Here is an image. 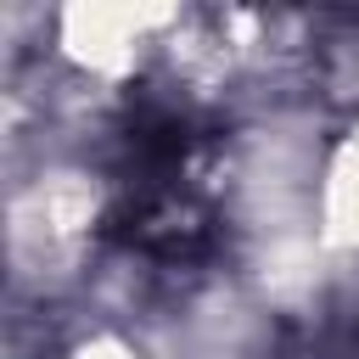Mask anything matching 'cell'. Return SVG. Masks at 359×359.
Listing matches in <instances>:
<instances>
[{
    "label": "cell",
    "mask_w": 359,
    "mask_h": 359,
    "mask_svg": "<svg viewBox=\"0 0 359 359\" xmlns=\"http://www.w3.org/2000/svg\"><path fill=\"white\" fill-rule=\"evenodd\" d=\"M320 79L337 101H359V17H337V34L320 45Z\"/></svg>",
    "instance_id": "cell-2"
},
{
    "label": "cell",
    "mask_w": 359,
    "mask_h": 359,
    "mask_svg": "<svg viewBox=\"0 0 359 359\" xmlns=\"http://www.w3.org/2000/svg\"><path fill=\"white\" fill-rule=\"evenodd\" d=\"M112 236L129 247V252H146L157 264H185V258H202L208 252V213L180 196L174 185L163 180H140L112 213H107Z\"/></svg>",
    "instance_id": "cell-1"
}]
</instances>
